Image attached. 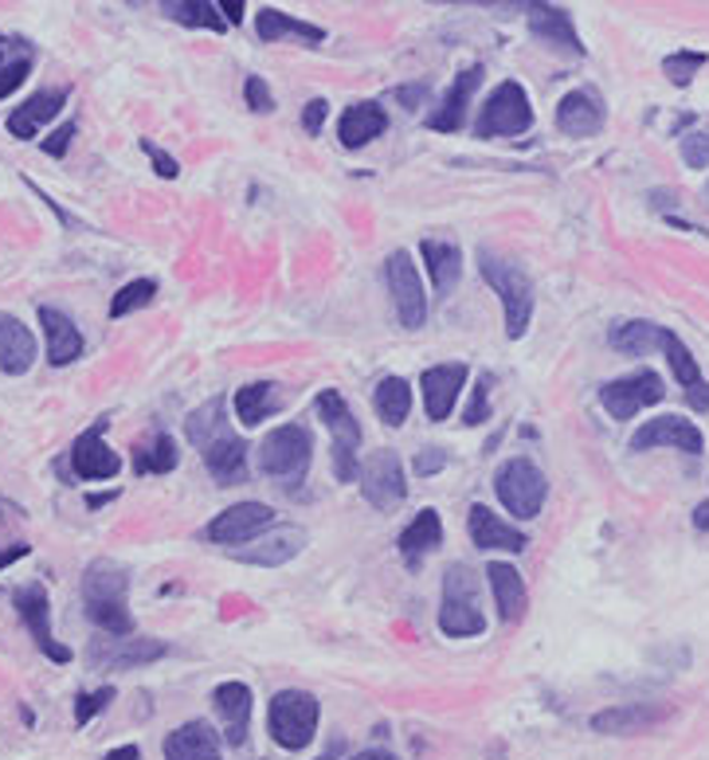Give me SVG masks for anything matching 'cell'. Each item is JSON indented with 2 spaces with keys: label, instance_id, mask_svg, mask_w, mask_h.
Wrapping results in <instances>:
<instances>
[{
  "label": "cell",
  "instance_id": "1",
  "mask_svg": "<svg viewBox=\"0 0 709 760\" xmlns=\"http://www.w3.org/2000/svg\"><path fill=\"white\" fill-rule=\"evenodd\" d=\"M130 572L126 565L110 557H98L83 572V608L87 620L103 631L106 639H130L133 635V616H130Z\"/></svg>",
  "mask_w": 709,
  "mask_h": 760
},
{
  "label": "cell",
  "instance_id": "2",
  "mask_svg": "<svg viewBox=\"0 0 709 760\" xmlns=\"http://www.w3.org/2000/svg\"><path fill=\"white\" fill-rule=\"evenodd\" d=\"M479 271L502 302L506 338L509 341L526 338L529 322H534V282H529L526 267H517L514 259H502L494 251H479Z\"/></svg>",
  "mask_w": 709,
  "mask_h": 760
},
{
  "label": "cell",
  "instance_id": "3",
  "mask_svg": "<svg viewBox=\"0 0 709 760\" xmlns=\"http://www.w3.org/2000/svg\"><path fill=\"white\" fill-rule=\"evenodd\" d=\"M310 459H314V439L302 424H282V428L267 431L264 447H259V471L287 490L302 486Z\"/></svg>",
  "mask_w": 709,
  "mask_h": 760
},
{
  "label": "cell",
  "instance_id": "4",
  "mask_svg": "<svg viewBox=\"0 0 709 760\" xmlns=\"http://www.w3.org/2000/svg\"><path fill=\"white\" fill-rule=\"evenodd\" d=\"M318 717H322V706L310 691H279L267 706V729H271L275 745L298 752L314 741Z\"/></svg>",
  "mask_w": 709,
  "mask_h": 760
},
{
  "label": "cell",
  "instance_id": "5",
  "mask_svg": "<svg viewBox=\"0 0 709 760\" xmlns=\"http://www.w3.org/2000/svg\"><path fill=\"white\" fill-rule=\"evenodd\" d=\"M474 592H479V580L466 565L447 568L443 577V608H439V631L451 639H471L486 631V620H482L479 603H474Z\"/></svg>",
  "mask_w": 709,
  "mask_h": 760
},
{
  "label": "cell",
  "instance_id": "6",
  "mask_svg": "<svg viewBox=\"0 0 709 760\" xmlns=\"http://www.w3.org/2000/svg\"><path fill=\"white\" fill-rule=\"evenodd\" d=\"M314 408L333 439V474H337V482H353L357 479V447H361L357 416H353L350 404L342 400V393H333V388L318 393Z\"/></svg>",
  "mask_w": 709,
  "mask_h": 760
},
{
  "label": "cell",
  "instance_id": "7",
  "mask_svg": "<svg viewBox=\"0 0 709 760\" xmlns=\"http://www.w3.org/2000/svg\"><path fill=\"white\" fill-rule=\"evenodd\" d=\"M494 490H498V502L509 514L529 522V517L541 514L549 482H545L541 467H537L534 459H506V463L498 467V474H494Z\"/></svg>",
  "mask_w": 709,
  "mask_h": 760
},
{
  "label": "cell",
  "instance_id": "8",
  "mask_svg": "<svg viewBox=\"0 0 709 760\" xmlns=\"http://www.w3.org/2000/svg\"><path fill=\"white\" fill-rule=\"evenodd\" d=\"M534 126V106L522 83L506 79L486 95L479 114V138H514V133H526Z\"/></svg>",
  "mask_w": 709,
  "mask_h": 760
},
{
  "label": "cell",
  "instance_id": "9",
  "mask_svg": "<svg viewBox=\"0 0 709 760\" xmlns=\"http://www.w3.org/2000/svg\"><path fill=\"white\" fill-rule=\"evenodd\" d=\"M385 282L388 295H393L396 318H400L404 330H420L428 322V295H423L420 282V267L412 263L408 251H393L385 259Z\"/></svg>",
  "mask_w": 709,
  "mask_h": 760
},
{
  "label": "cell",
  "instance_id": "10",
  "mask_svg": "<svg viewBox=\"0 0 709 760\" xmlns=\"http://www.w3.org/2000/svg\"><path fill=\"white\" fill-rule=\"evenodd\" d=\"M663 396H666V381L655 368H635V373L615 376V381H608L600 388V404L608 408L612 420H631V416H640L643 408L658 404Z\"/></svg>",
  "mask_w": 709,
  "mask_h": 760
},
{
  "label": "cell",
  "instance_id": "11",
  "mask_svg": "<svg viewBox=\"0 0 709 760\" xmlns=\"http://www.w3.org/2000/svg\"><path fill=\"white\" fill-rule=\"evenodd\" d=\"M275 525V510L267 502H236V506L219 510L208 525H204V542L212 545H251L259 534H267Z\"/></svg>",
  "mask_w": 709,
  "mask_h": 760
},
{
  "label": "cell",
  "instance_id": "12",
  "mask_svg": "<svg viewBox=\"0 0 709 760\" xmlns=\"http://www.w3.org/2000/svg\"><path fill=\"white\" fill-rule=\"evenodd\" d=\"M12 608H17V616L24 620V628L32 631L35 647L44 651L52 663H71V651L63 647L60 639H55L52 631V600H47V588L44 585H20L12 588Z\"/></svg>",
  "mask_w": 709,
  "mask_h": 760
},
{
  "label": "cell",
  "instance_id": "13",
  "mask_svg": "<svg viewBox=\"0 0 709 760\" xmlns=\"http://www.w3.org/2000/svg\"><path fill=\"white\" fill-rule=\"evenodd\" d=\"M106 416H98L95 424H90L83 436H75V443H71L67 459H71V471H75V479L83 482H106L115 479L118 471H122V459H118V451H110V443H106Z\"/></svg>",
  "mask_w": 709,
  "mask_h": 760
},
{
  "label": "cell",
  "instance_id": "14",
  "mask_svg": "<svg viewBox=\"0 0 709 760\" xmlns=\"http://www.w3.org/2000/svg\"><path fill=\"white\" fill-rule=\"evenodd\" d=\"M357 482H361L365 502L368 506H377V510H393L408 499V479H404V467L393 451L368 454L365 467H361V474H357Z\"/></svg>",
  "mask_w": 709,
  "mask_h": 760
},
{
  "label": "cell",
  "instance_id": "15",
  "mask_svg": "<svg viewBox=\"0 0 709 760\" xmlns=\"http://www.w3.org/2000/svg\"><path fill=\"white\" fill-rule=\"evenodd\" d=\"M169 655V643L161 639H95L90 647V666H106V671H133V666L158 663V659Z\"/></svg>",
  "mask_w": 709,
  "mask_h": 760
},
{
  "label": "cell",
  "instance_id": "16",
  "mask_svg": "<svg viewBox=\"0 0 709 760\" xmlns=\"http://www.w3.org/2000/svg\"><path fill=\"white\" fill-rule=\"evenodd\" d=\"M651 447H675V451L686 454H701L706 451V436H701V428L694 420L658 416V420H647L631 436V451H651Z\"/></svg>",
  "mask_w": 709,
  "mask_h": 760
},
{
  "label": "cell",
  "instance_id": "17",
  "mask_svg": "<svg viewBox=\"0 0 709 760\" xmlns=\"http://www.w3.org/2000/svg\"><path fill=\"white\" fill-rule=\"evenodd\" d=\"M67 98H71L67 87H44V90H35V95H28L20 106H12L9 122H4V126H9L12 138L32 141L35 133H40L47 122H52V118H60V110L67 106Z\"/></svg>",
  "mask_w": 709,
  "mask_h": 760
},
{
  "label": "cell",
  "instance_id": "18",
  "mask_svg": "<svg viewBox=\"0 0 709 760\" xmlns=\"http://www.w3.org/2000/svg\"><path fill=\"white\" fill-rule=\"evenodd\" d=\"M307 545V529L302 525H271L267 534H259L251 545L236 553V560L244 565H259V568H275V565H287L290 557H298Z\"/></svg>",
  "mask_w": 709,
  "mask_h": 760
},
{
  "label": "cell",
  "instance_id": "19",
  "mask_svg": "<svg viewBox=\"0 0 709 760\" xmlns=\"http://www.w3.org/2000/svg\"><path fill=\"white\" fill-rule=\"evenodd\" d=\"M466 385V365H431L428 373L420 376V396H423V411L428 420L443 424L451 416V408L459 404V393Z\"/></svg>",
  "mask_w": 709,
  "mask_h": 760
},
{
  "label": "cell",
  "instance_id": "20",
  "mask_svg": "<svg viewBox=\"0 0 709 760\" xmlns=\"http://www.w3.org/2000/svg\"><path fill=\"white\" fill-rule=\"evenodd\" d=\"M251 686L247 682H219L212 691V706H216L219 721H224V741L228 745H244L247 741V729H251Z\"/></svg>",
  "mask_w": 709,
  "mask_h": 760
},
{
  "label": "cell",
  "instance_id": "21",
  "mask_svg": "<svg viewBox=\"0 0 709 760\" xmlns=\"http://www.w3.org/2000/svg\"><path fill=\"white\" fill-rule=\"evenodd\" d=\"M670 709L655 706V702H627V706H612L604 714L592 717V729L595 734H608V737H631V734H647V729L663 726Z\"/></svg>",
  "mask_w": 709,
  "mask_h": 760
},
{
  "label": "cell",
  "instance_id": "22",
  "mask_svg": "<svg viewBox=\"0 0 709 760\" xmlns=\"http://www.w3.org/2000/svg\"><path fill=\"white\" fill-rule=\"evenodd\" d=\"M529 32L545 47H557L565 55H584L577 24H572L569 9H561V4H529Z\"/></svg>",
  "mask_w": 709,
  "mask_h": 760
},
{
  "label": "cell",
  "instance_id": "23",
  "mask_svg": "<svg viewBox=\"0 0 709 760\" xmlns=\"http://www.w3.org/2000/svg\"><path fill=\"white\" fill-rule=\"evenodd\" d=\"M658 350H663L666 361H670V373H675V381L686 388V400H690V408L706 411L709 408V385H706V376H701L698 361H694V353L686 350V341L678 338V333L663 330V338H658Z\"/></svg>",
  "mask_w": 709,
  "mask_h": 760
},
{
  "label": "cell",
  "instance_id": "24",
  "mask_svg": "<svg viewBox=\"0 0 709 760\" xmlns=\"http://www.w3.org/2000/svg\"><path fill=\"white\" fill-rule=\"evenodd\" d=\"M557 130L569 133V138H592V133L604 130V103L600 95L588 87L569 90L557 106Z\"/></svg>",
  "mask_w": 709,
  "mask_h": 760
},
{
  "label": "cell",
  "instance_id": "25",
  "mask_svg": "<svg viewBox=\"0 0 709 760\" xmlns=\"http://www.w3.org/2000/svg\"><path fill=\"white\" fill-rule=\"evenodd\" d=\"M40 325H44V341H47V365L67 368L71 361L83 357V330L75 325V318H67L55 307H40Z\"/></svg>",
  "mask_w": 709,
  "mask_h": 760
},
{
  "label": "cell",
  "instance_id": "26",
  "mask_svg": "<svg viewBox=\"0 0 709 760\" xmlns=\"http://www.w3.org/2000/svg\"><path fill=\"white\" fill-rule=\"evenodd\" d=\"M466 529H471V542L479 545V549L522 553V549L529 545L522 529H514V525H509L506 517H498L491 506H482V502H474L471 514H466Z\"/></svg>",
  "mask_w": 709,
  "mask_h": 760
},
{
  "label": "cell",
  "instance_id": "27",
  "mask_svg": "<svg viewBox=\"0 0 709 760\" xmlns=\"http://www.w3.org/2000/svg\"><path fill=\"white\" fill-rule=\"evenodd\" d=\"M479 83H482V67L459 71L455 83H451V90H447V98L436 106V110H431V118H428L431 130H439V133L463 130L466 106H471V98H474V90H479Z\"/></svg>",
  "mask_w": 709,
  "mask_h": 760
},
{
  "label": "cell",
  "instance_id": "28",
  "mask_svg": "<svg viewBox=\"0 0 709 760\" xmlns=\"http://www.w3.org/2000/svg\"><path fill=\"white\" fill-rule=\"evenodd\" d=\"M40 350H35V338L17 314H4L0 310V373L9 376H24L35 365Z\"/></svg>",
  "mask_w": 709,
  "mask_h": 760
},
{
  "label": "cell",
  "instance_id": "29",
  "mask_svg": "<svg viewBox=\"0 0 709 760\" xmlns=\"http://www.w3.org/2000/svg\"><path fill=\"white\" fill-rule=\"evenodd\" d=\"M486 580H491V592H494V603H498L502 620L506 623L522 620V616H526V603H529L522 572H517L514 565H506V560H491V565H486Z\"/></svg>",
  "mask_w": 709,
  "mask_h": 760
},
{
  "label": "cell",
  "instance_id": "30",
  "mask_svg": "<svg viewBox=\"0 0 709 760\" xmlns=\"http://www.w3.org/2000/svg\"><path fill=\"white\" fill-rule=\"evenodd\" d=\"M388 130V114L380 103H353L337 122V138L345 149H365L368 141H377Z\"/></svg>",
  "mask_w": 709,
  "mask_h": 760
},
{
  "label": "cell",
  "instance_id": "31",
  "mask_svg": "<svg viewBox=\"0 0 709 760\" xmlns=\"http://www.w3.org/2000/svg\"><path fill=\"white\" fill-rule=\"evenodd\" d=\"M396 545H400L404 565L420 568V560L443 545V522H439L436 510H420V514H416L412 522L400 529V542H396Z\"/></svg>",
  "mask_w": 709,
  "mask_h": 760
},
{
  "label": "cell",
  "instance_id": "32",
  "mask_svg": "<svg viewBox=\"0 0 709 760\" xmlns=\"http://www.w3.org/2000/svg\"><path fill=\"white\" fill-rule=\"evenodd\" d=\"M165 760H219V737L208 721H184L165 737Z\"/></svg>",
  "mask_w": 709,
  "mask_h": 760
},
{
  "label": "cell",
  "instance_id": "33",
  "mask_svg": "<svg viewBox=\"0 0 709 760\" xmlns=\"http://www.w3.org/2000/svg\"><path fill=\"white\" fill-rule=\"evenodd\" d=\"M204 467L219 486H239L247 479V443L239 436H224L212 447H204Z\"/></svg>",
  "mask_w": 709,
  "mask_h": 760
},
{
  "label": "cell",
  "instance_id": "34",
  "mask_svg": "<svg viewBox=\"0 0 709 760\" xmlns=\"http://www.w3.org/2000/svg\"><path fill=\"white\" fill-rule=\"evenodd\" d=\"M184 436H189V443H193L196 451L212 447L216 439L232 436L228 400H224V396H216V400H208V404H201L196 411H189V420H184Z\"/></svg>",
  "mask_w": 709,
  "mask_h": 760
},
{
  "label": "cell",
  "instance_id": "35",
  "mask_svg": "<svg viewBox=\"0 0 709 760\" xmlns=\"http://www.w3.org/2000/svg\"><path fill=\"white\" fill-rule=\"evenodd\" d=\"M420 255L428 263V275L439 295H451L459 287V279H463V251L455 244H443V239H423Z\"/></svg>",
  "mask_w": 709,
  "mask_h": 760
},
{
  "label": "cell",
  "instance_id": "36",
  "mask_svg": "<svg viewBox=\"0 0 709 760\" xmlns=\"http://www.w3.org/2000/svg\"><path fill=\"white\" fill-rule=\"evenodd\" d=\"M373 408H377L380 424L385 428H400L412 411V385L404 376H385L377 388H373Z\"/></svg>",
  "mask_w": 709,
  "mask_h": 760
},
{
  "label": "cell",
  "instance_id": "37",
  "mask_svg": "<svg viewBox=\"0 0 709 760\" xmlns=\"http://www.w3.org/2000/svg\"><path fill=\"white\" fill-rule=\"evenodd\" d=\"M232 404H236V416L244 428H259L267 416H275L282 408L279 385H244Z\"/></svg>",
  "mask_w": 709,
  "mask_h": 760
},
{
  "label": "cell",
  "instance_id": "38",
  "mask_svg": "<svg viewBox=\"0 0 709 760\" xmlns=\"http://www.w3.org/2000/svg\"><path fill=\"white\" fill-rule=\"evenodd\" d=\"M255 32H259V40H264V44H275V40H282V35H298V40H307V44H322V40H325V32L318 24L294 20V17H287V12H279V9L259 12V24H255Z\"/></svg>",
  "mask_w": 709,
  "mask_h": 760
},
{
  "label": "cell",
  "instance_id": "39",
  "mask_svg": "<svg viewBox=\"0 0 709 760\" xmlns=\"http://www.w3.org/2000/svg\"><path fill=\"white\" fill-rule=\"evenodd\" d=\"M176 443L169 431H153L146 443L133 451V474H169L176 467Z\"/></svg>",
  "mask_w": 709,
  "mask_h": 760
},
{
  "label": "cell",
  "instance_id": "40",
  "mask_svg": "<svg viewBox=\"0 0 709 760\" xmlns=\"http://www.w3.org/2000/svg\"><path fill=\"white\" fill-rule=\"evenodd\" d=\"M161 12L184 28H208V32L228 28L219 17V4H208V0H169V4H161Z\"/></svg>",
  "mask_w": 709,
  "mask_h": 760
},
{
  "label": "cell",
  "instance_id": "41",
  "mask_svg": "<svg viewBox=\"0 0 709 760\" xmlns=\"http://www.w3.org/2000/svg\"><path fill=\"white\" fill-rule=\"evenodd\" d=\"M658 338H663V325L655 322H623L612 330V350L631 353V357H643V353L658 350Z\"/></svg>",
  "mask_w": 709,
  "mask_h": 760
},
{
  "label": "cell",
  "instance_id": "42",
  "mask_svg": "<svg viewBox=\"0 0 709 760\" xmlns=\"http://www.w3.org/2000/svg\"><path fill=\"white\" fill-rule=\"evenodd\" d=\"M153 295H158V279L126 282V287L110 298V318H126V314H133V310L149 307V302H153Z\"/></svg>",
  "mask_w": 709,
  "mask_h": 760
},
{
  "label": "cell",
  "instance_id": "43",
  "mask_svg": "<svg viewBox=\"0 0 709 760\" xmlns=\"http://www.w3.org/2000/svg\"><path fill=\"white\" fill-rule=\"evenodd\" d=\"M701 67H706V55L701 52H675V55H666L663 60L666 79L675 83V87H690V79Z\"/></svg>",
  "mask_w": 709,
  "mask_h": 760
},
{
  "label": "cell",
  "instance_id": "44",
  "mask_svg": "<svg viewBox=\"0 0 709 760\" xmlns=\"http://www.w3.org/2000/svg\"><path fill=\"white\" fill-rule=\"evenodd\" d=\"M115 686H98V691H87V694H79L75 698V726H87L90 717H98L103 714L110 702H115Z\"/></svg>",
  "mask_w": 709,
  "mask_h": 760
},
{
  "label": "cell",
  "instance_id": "45",
  "mask_svg": "<svg viewBox=\"0 0 709 760\" xmlns=\"http://www.w3.org/2000/svg\"><path fill=\"white\" fill-rule=\"evenodd\" d=\"M486 416H491V376H482L479 381V388H474L471 404H466V411H463V424L466 428H479Z\"/></svg>",
  "mask_w": 709,
  "mask_h": 760
},
{
  "label": "cell",
  "instance_id": "46",
  "mask_svg": "<svg viewBox=\"0 0 709 760\" xmlns=\"http://www.w3.org/2000/svg\"><path fill=\"white\" fill-rule=\"evenodd\" d=\"M28 71H32V60H12V63H4L0 67V98H9L12 90H20L24 87V79H28Z\"/></svg>",
  "mask_w": 709,
  "mask_h": 760
},
{
  "label": "cell",
  "instance_id": "47",
  "mask_svg": "<svg viewBox=\"0 0 709 760\" xmlns=\"http://www.w3.org/2000/svg\"><path fill=\"white\" fill-rule=\"evenodd\" d=\"M683 161L690 169H709V133H686V138H683Z\"/></svg>",
  "mask_w": 709,
  "mask_h": 760
},
{
  "label": "cell",
  "instance_id": "48",
  "mask_svg": "<svg viewBox=\"0 0 709 760\" xmlns=\"http://www.w3.org/2000/svg\"><path fill=\"white\" fill-rule=\"evenodd\" d=\"M244 98H247V106H251L255 114H271L275 110V95L267 90V83L259 79V75H251V79L244 83Z\"/></svg>",
  "mask_w": 709,
  "mask_h": 760
},
{
  "label": "cell",
  "instance_id": "49",
  "mask_svg": "<svg viewBox=\"0 0 709 760\" xmlns=\"http://www.w3.org/2000/svg\"><path fill=\"white\" fill-rule=\"evenodd\" d=\"M75 133H79V126H75V122H63L60 130L47 133V138H44L47 158H67V149H71V141H75Z\"/></svg>",
  "mask_w": 709,
  "mask_h": 760
},
{
  "label": "cell",
  "instance_id": "50",
  "mask_svg": "<svg viewBox=\"0 0 709 760\" xmlns=\"http://www.w3.org/2000/svg\"><path fill=\"white\" fill-rule=\"evenodd\" d=\"M141 149L149 153V161H153V173H158V176H165V181L181 176V165H176V158H169V153H165L161 146H153V141L141 138Z\"/></svg>",
  "mask_w": 709,
  "mask_h": 760
},
{
  "label": "cell",
  "instance_id": "51",
  "mask_svg": "<svg viewBox=\"0 0 709 760\" xmlns=\"http://www.w3.org/2000/svg\"><path fill=\"white\" fill-rule=\"evenodd\" d=\"M447 467V451L443 447H428V451L416 454V474L420 479H428V474H439Z\"/></svg>",
  "mask_w": 709,
  "mask_h": 760
},
{
  "label": "cell",
  "instance_id": "52",
  "mask_svg": "<svg viewBox=\"0 0 709 760\" xmlns=\"http://www.w3.org/2000/svg\"><path fill=\"white\" fill-rule=\"evenodd\" d=\"M325 114H330V103H325V98H314V103H307V110H302V126H307V133H322Z\"/></svg>",
  "mask_w": 709,
  "mask_h": 760
},
{
  "label": "cell",
  "instance_id": "53",
  "mask_svg": "<svg viewBox=\"0 0 709 760\" xmlns=\"http://www.w3.org/2000/svg\"><path fill=\"white\" fill-rule=\"evenodd\" d=\"M28 542H17V545H9V549H0V568H9V565H17V560H24L28 557Z\"/></svg>",
  "mask_w": 709,
  "mask_h": 760
},
{
  "label": "cell",
  "instance_id": "54",
  "mask_svg": "<svg viewBox=\"0 0 709 760\" xmlns=\"http://www.w3.org/2000/svg\"><path fill=\"white\" fill-rule=\"evenodd\" d=\"M103 760H141V749L138 745H118V749H110Z\"/></svg>",
  "mask_w": 709,
  "mask_h": 760
},
{
  "label": "cell",
  "instance_id": "55",
  "mask_svg": "<svg viewBox=\"0 0 709 760\" xmlns=\"http://www.w3.org/2000/svg\"><path fill=\"white\" fill-rule=\"evenodd\" d=\"M219 17H224V24H228V20L232 24H239V20H244V4H239V0L232 4L228 0V4H219Z\"/></svg>",
  "mask_w": 709,
  "mask_h": 760
},
{
  "label": "cell",
  "instance_id": "56",
  "mask_svg": "<svg viewBox=\"0 0 709 760\" xmlns=\"http://www.w3.org/2000/svg\"><path fill=\"white\" fill-rule=\"evenodd\" d=\"M694 529H701V534H709V502H701V506L694 510Z\"/></svg>",
  "mask_w": 709,
  "mask_h": 760
},
{
  "label": "cell",
  "instance_id": "57",
  "mask_svg": "<svg viewBox=\"0 0 709 760\" xmlns=\"http://www.w3.org/2000/svg\"><path fill=\"white\" fill-rule=\"evenodd\" d=\"M353 760H396V757L388 749H365V752H357Z\"/></svg>",
  "mask_w": 709,
  "mask_h": 760
},
{
  "label": "cell",
  "instance_id": "58",
  "mask_svg": "<svg viewBox=\"0 0 709 760\" xmlns=\"http://www.w3.org/2000/svg\"><path fill=\"white\" fill-rule=\"evenodd\" d=\"M110 499H118V490H106V494H90L87 506H90V510H98V506H106V502H110Z\"/></svg>",
  "mask_w": 709,
  "mask_h": 760
},
{
  "label": "cell",
  "instance_id": "59",
  "mask_svg": "<svg viewBox=\"0 0 709 760\" xmlns=\"http://www.w3.org/2000/svg\"><path fill=\"white\" fill-rule=\"evenodd\" d=\"M423 95H428L423 87H404V90H400L404 103H423Z\"/></svg>",
  "mask_w": 709,
  "mask_h": 760
},
{
  "label": "cell",
  "instance_id": "60",
  "mask_svg": "<svg viewBox=\"0 0 709 760\" xmlns=\"http://www.w3.org/2000/svg\"><path fill=\"white\" fill-rule=\"evenodd\" d=\"M4 47H9V44H4V35H0V60H4ZM0 67H4V63H0Z\"/></svg>",
  "mask_w": 709,
  "mask_h": 760
},
{
  "label": "cell",
  "instance_id": "61",
  "mask_svg": "<svg viewBox=\"0 0 709 760\" xmlns=\"http://www.w3.org/2000/svg\"><path fill=\"white\" fill-rule=\"evenodd\" d=\"M706 193H709V184H706Z\"/></svg>",
  "mask_w": 709,
  "mask_h": 760
}]
</instances>
